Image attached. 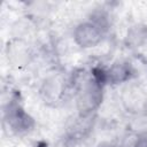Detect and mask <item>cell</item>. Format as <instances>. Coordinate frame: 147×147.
Returning <instances> with one entry per match:
<instances>
[{"label":"cell","instance_id":"obj_1","mask_svg":"<svg viewBox=\"0 0 147 147\" xmlns=\"http://www.w3.org/2000/svg\"><path fill=\"white\" fill-rule=\"evenodd\" d=\"M105 85V70L100 69L94 70L91 77L82 83L77 93V110L80 118H87L100 107Z\"/></svg>","mask_w":147,"mask_h":147},{"label":"cell","instance_id":"obj_2","mask_svg":"<svg viewBox=\"0 0 147 147\" xmlns=\"http://www.w3.org/2000/svg\"><path fill=\"white\" fill-rule=\"evenodd\" d=\"M109 26L108 14L103 10H96L88 20L76 25L74 30V40L82 48L95 47L103 40Z\"/></svg>","mask_w":147,"mask_h":147},{"label":"cell","instance_id":"obj_3","mask_svg":"<svg viewBox=\"0 0 147 147\" xmlns=\"http://www.w3.org/2000/svg\"><path fill=\"white\" fill-rule=\"evenodd\" d=\"M3 121L6 125L16 134H26L34 126L33 118L16 101L10 100L3 108Z\"/></svg>","mask_w":147,"mask_h":147},{"label":"cell","instance_id":"obj_4","mask_svg":"<svg viewBox=\"0 0 147 147\" xmlns=\"http://www.w3.org/2000/svg\"><path fill=\"white\" fill-rule=\"evenodd\" d=\"M65 93V80L60 75H52L47 77L40 87L41 98L47 103L59 102Z\"/></svg>","mask_w":147,"mask_h":147},{"label":"cell","instance_id":"obj_5","mask_svg":"<svg viewBox=\"0 0 147 147\" xmlns=\"http://www.w3.org/2000/svg\"><path fill=\"white\" fill-rule=\"evenodd\" d=\"M136 75V70L130 62L118 61L105 70L106 84H121L131 80Z\"/></svg>","mask_w":147,"mask_h":147},{"label":"cell","instance_id":"obj_6","mask_svg":"<svg viewBox=\"0 0 147 147\" xmlns=\"http://www.w3.org/2000/svg\"><path fill=\"white\" fill-rule=\"evenodd\" d=\"M123 103L129 110L132 111H144L147 98L144 94V92L136 86H130L126 90H124L123 93Z\"/></svg>","mask_w":147,"mask_h":147},{"label":"cell","instance_id":"obj_7","mask_svg":"<svg viewBox=\"0 0 147 147\" xmlns=\"http://www.w3.org/2000/svg\"><path fill=\"white\" fill-rule=\"evenodd\" d=\"M6 54L8 62L10 61L15 65H23L29 57V48L22 40H14L11 42L8 41L6 47Z\"/></svg>","mask_w":147,"mask_h":147},{"label":"cell","instance_id":"obj_8","mask_svg":"<svg viewBox=\"0 0 147 147\" xmlns=\"http://www.w3.org/2000/svg\"><path fill=\"white\" fill-rule=\"evenodd\" d=\"M126 41L130 47H141L147 44V25L132 26L127 32Z\"/></svg>","mask_w":147,"mask_h":147},{"label":"cell","instance_id":"obj_9","mask_svg":"<svg viewBox=\"0 0 147 147\" xmlns=\"http://www.w3.org/2000/svg\"><path fill=\"white\" fill-rule=\"evenodd\" d=\"M132 147H147V133H142L137 137Z\"/></svg>","mask_w":147,"mask_h":147},{"label":"cell","instance_id":"obj_10","mask_svg":"<svg viewBox=\"0 0 147 147\" xmlns=\"http://www.w3.org/2000/svg\"><path fill=\"white\" fill-rule=\"evenodd\" d=\"M96 147H122L117 144H114V142H109V141H103V142H100Z\"/></svg>","mask_w":147,"mask_h":147}]
</instances>
